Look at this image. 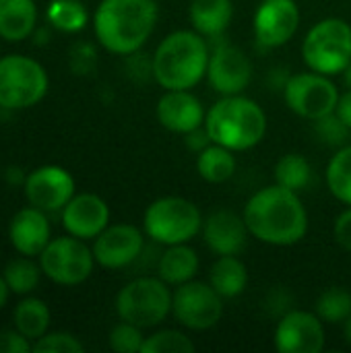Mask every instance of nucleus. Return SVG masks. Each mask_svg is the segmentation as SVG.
Segmentation results:
<instances>
[{
    "instance_id": "nucleus-1",
    "label": "nucleus",
    "mask_w": 351,
    "mask_h": 353,
    "mask_svg": "<svg viewBox=\"0 0 351 353\" xmlns=\"http://www.w3.org/2000/svg\"><path fill=\"white\" fill-rule=\"evenodd\" d=\"M242 217L257 240L273 246L298 244L308 230V215L298 192L279 184L252 194Z\"/></svg>"
},
{
    "instance_id": "nucleus-2",
    "label": "nucleus",
    "mask_w": 351,
    "mask_h": 353,
    "mask_svg": "<svg viewBox=\"0 0 351 353\" xmlns=\"http://www.w3.org/2000/svg\"><path fill=\"white\" fill-rule=\"evenodd\" d=\"M157 23L155 0H101L93 17L99 43L114 54H137Z\"/></svg>"
},
{
    "instance_id": "nucleus-3",
    "label": "nucleus",
    "mask_w": 351,
    "mask_h": 353,
    "mask_svg": "<svg viewBox=\"0 0 351 353\" xmlns=\"http://www.w3.org/2000/svg\"><path fill=\"white\" fill-rule=\"evenodd\" d=\"M209 46L197 31H174L155 50L151 72L163 89H192L207 74Z\"/></svg>"
},
{
    "instance_id": "nucleus-4",
    "label": "nucleus",
    "mask_w": 351,
    "mask_h": 353,
    "mask_svg": "<svg viewBox=\"0 0 351 353\" xmlns=\"http://www.w3.org/2000/svg\"><path fill=\"white\" fill-rule=\"evenodd\" d=\"M205 128L213 143L232 151L257 147L267 132V116L261 105L242 95H223L205 116Z\"/></svg>"
},
{
    "instance_id": "nucleus-5",
    "label": "nucleus",
    "mask_w": 351,
    "mask_h": 353,
    "mask_svg": "<svg viewBox=\"0 0 351 353\" xmlns=\"http://www.w3.org/2000/svg\"><path fill=\"white\" fill-rule=\"evenodd\" d=\"M302 54L306 64L321 74H339L351 62V27L331 17L317 23L304 37Z\"/></svg>"
},
{
    "instance_id": "nucleus-6",
    "label": "nucleus",
    "mask_w": 351,
    "mask_h": 353,
    "mask_svg": "<svg viewBox=\"0 0 351 353\" xmlns=\"http://www.w3.org/2000/svg\"><path fill=\"white\" fill-rule=\"evenodd\" d=\"M143 225L153 242L174 246L190 242L201 232L203 219L194 203L180 196H163L147 207Z\"/></svg>"
},
{
    "instance_id": "nucleus-7",
    "label": "nucleus",
    "mask_w": 351,
    "mask_h": 353,
    "mask_svg": "<svg viewBox=\"0 0 351 353\" xmlns=\"http://www.w3.org/2000/svg\"><path fill=\"white\" fill-rule=\"evenodd\" d=\"M46 68L21 54L0 58V108L27 110L37 105L48 93Z\"/></svg>"
},
{
    "instance_id": "nucleus-8",
    "label": "nucleus",
    "mask_w": 351,
    "mask_h": 353,
    "mask_svg": "<svg viewBox=\"0 0 351 353\" xmlns=\"http://www.w3.org/2000/svg\"><path fill=\"white\" fill-rule=\"evenodd\" d=\"M118 316L141 329L157 327L172 310V294L163 279L139 277L126 283L116 298Z\"/></svg>"
},
{
    "instance_id": "nucleus-9",
    "label": "nucleus",
    "mask_w": 351,
    "mask_h": 353,
    "mask_svg": "<svg viewBox=\"0 0 351 353\" xmlns=\"http://www.w3.org/2000/svg\"><path fill=\"white\" fill-rule=\"evenodd\" d=\"M93 250L85 240L74 236H64L50 240V244L39 254V267L48 279L60 285H79L93 273Z\"/></svg>"
},
{
    "instance_id": "nucleus-10",
    "label": "nucleus",
    "mask_w": 351,
    "mask_h": 353,
    "mask_svg": "<svg viewBox=\"0 0 351 353\" xmlns=\"http://www.w3.org/2000/svg\"><path fill=\"white\" fill-rule=\"evenodd\" d=\"M283 95L294 114L312 122L333 114L339 101V91L333 81L314 70L294 74L285 83Z\"/></svg>"
},
{
    "instance_id": "nucleus-11",
    "label": "nucleus",
    "mask_w": 351,
    "mask_h": 353,
    "mask_svg": "<svg viewBox=\"0 0 351 353\" xmlns=\"http://www.w3.org/2000/svg\"><path fill=\"white\" fill-rule=\"evenodd\" d=\"M172 310L180 325L192 331H207L221 319V296L209 283L186 281L172 296Z\"/></svg>"
},
{
    "instance_id": "nucleus-12",
    "label": "nucleus",
    "mask_w": 351,
    "mask_h": 353,
    "mask_svg": "<svg viewBox=\"0 0 351 353\" xmlns=\"http://www.w3.org/2000/svg\"><path fill=\"white\" fill-rule=\"evenodd\" d=\"M207 79L221 95H240L252 79V62L234 43L219 41L209 54Z\"/></svg>"
},
{
    "instance_id": "nucleus-13",
    "label": "nucleus",
    "mask_w": 351,
    "mask_h": 353,
    "mask_svg": "<svg viewBox=\"0 0 351 353\" xmlns=\"http://www.w3.org/2000/svg\"><path fill=\"white\" fill-rule=\"evenodd\" d=\"M27 201L41 211H60L74 196V178L60 165H41L25 178Z\"/></svg>"
},
{
    "instance_id": "nucleus-14",
    "label": "nucleus",
    "mask_w": 351,
    "mask_h": 353,
    "mask_svg": "<svg viewBox=\"0 0 351 353\" xmlns=\"http://www.w3.org/2000/svg\"><path fill=\"white\" fill-rule=\"evenodd\" d=\"M300 25V8L294 0H263L254 14V35L263 48L288 43Z\"/></svg>"
},
{
    "instance_id": "nucleus-15",
    "label": "nucleus",
    "mask_w": 351,
    "mask_h": 353,
    "mask_svg": "<svg viewBox=\"0 0 351 353\" xmlns=\"http://www.w3.org/2000/svg\"><path fill=\"white\" fill-rule=\"evenodd\" d=\"M275 347L281 353H321L325 347V329L319 314L292 310L275 329Z\"/></svg>"
},
{
    "instance_id": "nucleus-16",
    "label": "nucleus",
    "mask_w": 351,
    "mask_h": 353,
    "mask_svg": "<svg viewBox=\"0 0 351 353\" xmlns=\"http://www.w3.org/2000/svg\"><path fill=\"white\" fill-rule=\"evenodd\" d=\"M143 234L139 228L118 223L106 228L93 244L95 263L106 269H122L139 259L143 252Z\"/></svg>"
},
{
    "instance_id": "nucleus-17",
    "label": "nucleus",
    "mask_w": 351,
    "mask_h": 353,
    "mask_svg": "<svg viewBox=\"0 0 351 353\" xmlns=\"http://www.w3.org/2000/svg\"><path fill=\"white\" fill-rule=\"evenodd\" d=\"M110 223V209L106 201L97 194L83 192L74 194L62 209L64 230L81 240L97 238Z\"/></svg>"
},
{
    "instance_id": "nucleus-18",
    "label": "nucleus",
    "mask_w": 351,
    "mask_h": 353,
    "mask_svg": "<svg viewBox=\"0 0 351 353\" xmlns=\"http://www.w3.org/2000/svg\"><path fill=\"white\" fill-rule=\"evenodd\" d=\"M157 120L163 128L186 134L205 124V110L188 89H168L157 103Z\"/></svg>"
},
{
    "instance_id": "nucleus-19",
    "label": "nucleus",
    "mask_w": 351,
    "mask_h": 353,
    "mask_svg": "<svg viewBox=\"0 0 351 353\" xmlns=\"http://www.w3.org/2000/svg\"><path fill=\"white\" fill-rule=\"evenodd\" d=\"M8 240L19 254L31 259L39 256L50 244V223L46 211L33 205L17 211L8 225Z\"/></svg>"
},
{
    "instance_id": "nucleus-20",
    "label": "nucleus",
    "mask_w": 351,
    "mask_h": 353,
    "mask_svg": "<svg viewBox=\"0 0 351 353\" xmlns=\"http://www.w3.org/2000/svg\"><path fill=\"white\" fill-rule=\"evenodd\" d=\"M203 236L207 246L219 254H240L246 246L248 228L244 217L236 215L234 211H217L209 215V219L203 225Z\"/></svg>"
},
{
    "instance_id": "nucleus-21",
    "label": "nucleus",
    "mask_w": 351,
    "mask_h": 353,
    "mask_svg": "<svg viewBox=\"0 0 351 353\" xmlns=\"http://www.w3.org/2000/svg\"><path fill=\"white\" fill-rule=\"evenodd\" d=\"M37 23L35 0H0V37L6 41L27 39Z\"/></svg>"
},
{
    "instance_id": "nucleus-22",
    "label": "nucleus",
    "mask_w": 351,
    "mask_h": 353,
    "mask_svg": "<svg viewBox=\"0 0 351 353\" xmlns=\"http://www.w3.org/2000/svg\"><path fill=\"white\" fill-rule=\"evenodd\" d=\"M234 14L232 0H192L190 21L203 37H221Z\"/></svg>"
},
{
    "instance_id": "nucleus-23",
    "label": "nucleus",
    "mask_w": 351,
    "mask_h": 353,
    "mask_svg": "<svg viewBox=\"0 0 351 353\" xmlns=\"http://www.w3.org/2000/svg\"><path fill=\"white\" fill-rule=\"evenodd\" d=\"M157 271L159 279H163L168 285H182L186 281H192V277L197 275L199 256L186 244H174L161 254Z\"/></svg>"
},
{
    "instance_id": "nucleus-24",
    "label": "nucleus",
    "mask_w": 351,
    "mask_h": 353,
    "mask_svg": "<svg viewBox=\"0 0 351 353\" xmlns=\"http://www.w3.org/2000/svg\"><path fill=\"white\" fill-rule=\"evenodd\" d=\"M209 283L221 298H236L246 290L248 271L236 254H225L213 263Z\"/></svg>"
},
{
    "instance_id": "nucleus-25",
    "label": "nucleus",
    "mask_w": 351,
    "mask_h": 353,
    "mask_svg": "<svg viewBox=\"0 0 351 353\" xmlns=\"http://www.w3.org/2000/svg\"><path fill=\"white\" fill-rule=\"evenodd\" d=\"M14 329L29 341H37L50 329V308L37 298H27L14 308Z\"/></svg>"
},
{
    "instance_id": "nucleus-26",
    "label": "nucleus",
    "mask_w": 351,
    "mask_h": 353,
    "mask_svg": "<svg viewBox=\"0 0 351 353\" xmlns=\"http://www.w3.org/2000/svg\"><path fill=\"white\" fill-rule=\"evenodd\" d=\"M197 170L201 178H205L211 184H221L228 182L234 172H236V159L232 155V149L221 147V145H209L199 153L197 159Z\"/></svg>"
},
{
    "instance_id": "nucleus-27",
    "label": "nucleus",
    "mask_w": 351,
    "mask_h": 353,
    "mask_svg": "<svg viewBox=\"0 0 351 353\" xmlns=\"http://www.w3.org/2000/svg\"><path fill=\"white\" fill-rule=\"evenodd\" d=\"M312 180V168L306 157L298 153L283 155L275 165V182L294 192L304 190Z\"/></svg>"
},
{
    "instance_id": "nucleus-28",
    "label": "nucleus",
    "mask_w": 351,
    "mask_h": 353,
    "mask_svg": "<svg viewBox=\"0 0 351 353\" xmlns=\"http://www.w3.org/2000/svg\"><path fill=\"white\" fill-rule=\"evenodd\" d=\"M41 267L35 265L31 261V256H21V259H14L10 261L2 275L10 288L12 294H19V296H27L31 294L33 290H37L39 285V279H41Z\"/></svg>"
},
{
    "instance_id": "nucleus-29",
    "label": "nucleus",
    "mask_w": 351,
    "mask_h": 353,
    "mask_svg": "<svg viewBox=\"0 0 351 353\" xmlns=\"http://www.w3.org/2000/svg\"><path fill=\"white\" fill-rule=\"evenodd\" d=\"M87 8L81 0H52L48 6V21L64 33L81 31L87 25Z\"/></svg>"
},
{
    "instance_id": "nucleus-30",
    "label": "nucleus",
    "mask_w": 351,
    "mask_h": 353,
    "mask_svg": "<svg viewBox=\"0 0 351 353\" xmlns=\"http://www.w3.org/2000/svg\"><path fill=\"white\" fill-rule=\"evenodd\" d=\"M327 184L335 199L351 207V145L339 149L329 161Z\"/></svg>"
},
{
    "instance_id": "nucleus-31",
    "label": "nucleus",
    "mask_w": 351,
    "mask_h": 353,
    "mask_svg": "<svg viewBox=\"0 0 351 353\" xmlns=\"http://www.w3.org/2000/svg\"><path fill=\"white\" fill-rule=\"evenodd\" d=\"M317 314L325 323H343L351 314V294L343 288H329L317 300Z\"/></svg>"
},
{
    "instance_id": "nucleus-32",
    "label": "nucleus",
    "mask_w": 351,
    "mask_h": 353,
    "mask_svg": "<svg viewBox=\"0 0 351 353\" xmlns=\"http://www.w3.org/2000/svg\"><path fill=\"white\" fill-rule=\"evenodd\" d=\"M194 343L178 331H161L145 339L141 353H192Z\"/></svg>"
},
{
    "instance_id": "nucleus-33",
    "label": "nucleus",
    "mask_w": 351,
    "mask_h": 353,
    "mask_svg": "<svg viewBox=\"0 0 351 353\" xmlns=\"http://www.w3.org/2000/svg\"><path fill=\"white\" fill-rule=\"evenodd\" d=\"M145 343V337L141 333V327L122 321L116 325L110 333V347L116 353H141Z\"/></svg>"
},
{
    "instance_id": "nucleus-34",
    "label": "nucleus",
    "mask_w": 351,
    "mask_h": 353,
    "mask_svg": "<svg viewBox=\"0 0 351 353\" xmlns=\"http://www.w3.org/2000/svg\"><path fill=\"white\" fill-rule=\"evenodd\" d=\"M35 353H83V343L70 333H46L33 343Z\"/></svg>"
},
{
    "instance_id": "nucleus-35",
    "label": "nucleus",
    "mask_w": 351,
    "mask_h": 353,
    "mask_svg": "<svg viewBox=\"0 0 351 353\" xmlns=\"http://www.w3.org/2000/svg\"><path fill=\"white\" fill-rule=\"evenodd\" d=\"M314 122H317V134L321 137L323 143H327L331 147L343 145L351 130L350 126L335 112L325 116V118H321V120H314Z\"/></svg>"
},
{
    "instance_id": "nucleus-36",
    "label": "nucleus",
    "mask_w": 351,
    "mask_h": 353,
    "mask_svg": "<svg viewBox=\"0 0 351 353\" xmlns=\"http://www.w3.org/2000/svg\"><path fill=\"white\" fill-rule=\"evenodd\" d=\"M33 352V345L19 331H4L0 335V353H27Z\"/></svg>"
},
{
    "instance_id": "nucleus-37",
    "label": "nucleus",
    "mask_w": 351,
    "mask_h": 353,
    "mask_svg": "<svg viewBox=\"0 0 351 353\" xmlns=\"http://www.w3.org/2000/svg\"><path fill=\"white\" fill-rule=\"evenodd\" d=\"M335 240L339 242L341 248L351 252V207L343 211L335 221Z\"/></svg>"
},
{
    "instance_id": "nucleus-38",
    "label": "nucleus",
    "mask_w": 351,
    "mask_h": 353,
    "mask_svg": "<svg viewBox=\"0 0 351 353\" xmlns=\"http://www.w3.org/2000/svg\"><path fill=\"white\" fill-rule=\"evenodd\" d=\"M209 143H213V141H211L207 128H194V130L186 132V145H188V149H192L197 153H201L205 147H209Z\"/></svg>"
},
{
    "instance_id": "nucleus-39",
    "label": "nucleus",
    "mask_w": 351,
    "mask_h": 353,
    "mask_svg": "<svg viewBox=\"0 0 351 353\" xmlns=\"http://www.w3.org/2000/svg\"><path fill=\"white\" fill-rule=\"evenodd\" d=\"M335 114L348 124L351 128V89L345 91L343 95H339V101H337V108H335Z\"/></svg>"
},
{
    "instance_id": "nucleus-40",
    "label": "nucleus",
    "mask_w": 351,
    "mask_h": 353,
    "mask_svg": "<svg viewBox=\"0 0 351 353\" xmlns=\"http://www.w3.org/2000/svg\"><path fill=\"white\" fill-rule=\"evenodd\" d=\"M12 292H10V288H8V283H6V279H4V275H0V310L6 306V302H8V296H10Z\"/></svg>"
},
{
    "instance_id": "nucleus-41",
    "label": "nucleus",
    "mask_w": 351,
    "mask_h": 353,
    "mask_svg": "<svg viewBox=\"0 0 351 353\" xmlns=\"http://www.w3.org/2000/svg\"><path fill=\"white\" fill-rule=\"evenodd\" d=\"M341 325H343V337H345V341L351 345V314L341 323Z\"/></svg>"
},
{
    "instance_id": "nucleus-42",
    "label": "nucleus",
    "mask_w": 351,
    "mask_h": 353,
    "mask_svg": "<svg viewBox=\"0 0 351 353\" xmlns=\"http://www.w3.org/2000/svg\"><path fill=\"white\" fill-rule=\"evenodd\" d=\"M343 77H345V83L350 85V89H351V62L348 64V68L343 70Z\"/></svg>"
}]
</instances>
